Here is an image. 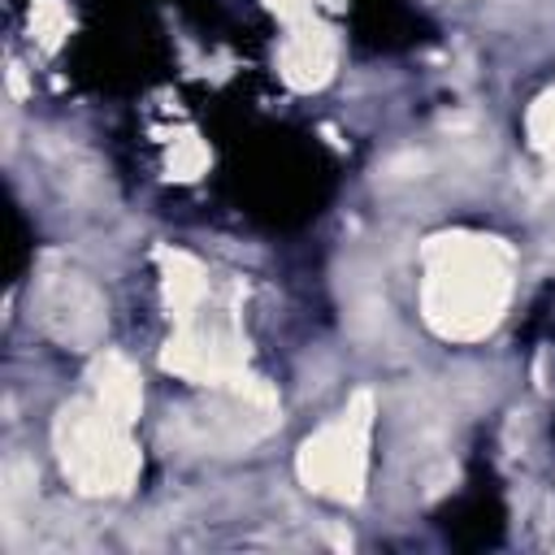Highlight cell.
I'll return each mask as SVG.
<instances>
[{
	"label": "cell",
	"mask_w": 555,
	"mask_h": 555,
	"mask_svg": "<svg viewBox=\"0 0 555 555\" xmlns=\"http://www.w3.org/2000/svg\"><path fill=\"white\" fill-rule=\"evenodd\" d=\"M507 251L499 238L451 234L425 247V321L447 338H481L507 304Z\"/></svg>",
	"instance_id": "6da1fadb"
},
{
	"label": "cell",
	"mask_w": 555,
	"mask_h": 555,
	"mask_svg": "<svg viewBox=\"0 0 555 555\" xmlns=\"http://www.w3.org/2000/svg\"><path fill=\"white\" fill-rule=\"evenodd\" d=\"M56 455L65 477L78 481L87 494L126 490L139 473V451L126 438V421H117L100 403H69L56 421Z\"/></svg>",
	"instance_id": "7a4b0ae2"
},
{
	"label": "cell",
	"mask_w": 555,
	"mask_h": 555,
	"mask_svg": "<svg viewBox=\"0 0 555 555\" xmlns=\"http://www.w3.org/2000/svg\"><path fill=\"white\" fill-rule=\"evenodd\" d=\"M373 399L356 395L351 408L330 421L321 434H312L299 451V477L308 490L325 499H360L364 468H369V425H373Z\"/></svg>",
	"instance_id": "3957f363"
},
{
	"label": "cell",
	"mask_w": 555,
	"mask_h": 555,
	"mask_svg": "<svg viewBox=\"0 0 555 555\" xmlns=\"http://www.w3.org/2000/svg\"><path fill=\"white\" fill-rule=\"evenodd\" d=\"M243 338L230 321H217V317H186L182 330L169 338L165 347V369L191 377V382H204V386H230L243 377Z\"/></svg>",
	"instance_id": "277c9868"
},
{
	"label": "cell",
	"mask_w": 555,
	"mask_h": 555,
	"mask_svg": "<svg viewBox=\"0 0 555 555\" xmlns=\"http://www.w3.org/2000/svg\"><path fill=\"white\" fill-rule=\"evenodd\" d=\"M39 317L61 343L74 347H91L104 334V299L78 273H56L39 286Z\"/></svg>",
	"instance_id": "5b68a950"
},
{
	"label": "cell",
	"mask_w": 555,
	"mask_h": 555,
	"mask_svg": "<svg viewBox=\"0 0 555 555\" xmlns=\"http://www.w3.org/2000/svg\"><path fill=\"white\" fill-rule=\"evenodd\" d=\"M334 61H338V43H334V35H330L321 22H299V26L282 39V52H278L282 78H286L295 91L325 87L330 74H334Z\"/></svg>",
	"instance_id": "8992f818"
},
{
	"label": "cell",
	"mask_w": 555,
	"mask_h": 555,
	"mask_svg": "<svg viewBox=\"0 0 555 555\" xmlns=\"http://www.w3.org/2000/svg\"><path fill=\"white\" fill-rule=\"evenodd\" d=\"M160 264H165V299L173 308L178 321L195 317L204 295H208V273L199 260H191L186 251H160Z\"/></svg>",
	"instance_id": "52a82bcc"
},
{
	"label": "cell",
	"mask_w": 555,
	"mask_h": 555,
	"mask_svg": "<svg viewBox=\"0 0 555 555\" xmlns=\"http://www.w3.org/2000/svg\"><path fill=\"white\" fill-rule=\"evenodd\" d=\"M95 403L108 408V412H113L117 421H126V425L134 421L143 395H139L134 369H130L121 356H104V360L95 364Z\"/></svg>",
	"instance_id": "ba28073f"
},
{
	"label": "cell",
	"mask_w": 555,
	"mask_h": 555,
	"mask_svg": "<svg viewBox=\"0 0 555 555\" xmlns=\"http://www.w3.org/2000/svg\"><path fill=\"white\" fill-rule=\"evenodd\" d=\"M525 126H529V143H533L538 152H555V87L533 100Z\"/></svg>",
	"instance_id": "9c48e42d"
},
{
	"label": "cell",
	"mask_w": 555,
	"mask_h": 555,
	"mask_svg": "<svg viewBox=\"0 0 555 555\" xmlns=\"http://www.w3.org/2000/svg\"><path fill=\"white\" fill-rule=\"evenodd\" d=\"M269 4H273L278 13H286V17H295V13H299V9L308 4V0H269Z\"/></svg>",
	"instance_id": "30bf717a"
}]
</instances>
